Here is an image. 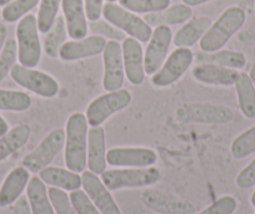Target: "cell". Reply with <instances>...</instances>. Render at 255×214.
<instances>
[{
    "instance_id": "cell-16",
    "label": "cell",
    "mask_w": 255,
    "mask_h": 214,
    "mask_svg": "<svg viewBox=\"0 0 255 214\" xmlns=\"http://www.w3.org/2000/svg\"><path fill=\"white\" fill-rule=\"evenodd\" d=\"M123 63L128 80L133 85L143 84L145 80V66H144V51L140 41L136 39L125 38L122 44Z\"/></svg>"
},
{
    "instance_id": "cell-2",
    "label": "cell",
    "mask_w": 255,
    "mask_h": 214,
    "mask_svg": "<svg viewBox=\"0 0 255 214\" xmlns=\"http://www.w3.org/2000/svg\"><path fill=\"white\" fill-rule=\"evenodd\" d=\"M245 19L247 15L242 8L239 6L228 8L200 39V50L204 53H214L224 48L230 38L244 25Z\"/></svg>"
},
{
    "instance_id": "cell-28",
    "label": "cell",
    "mask_w": 255,
    "mask_h": 214,
    "mask_svg": "<svg viewBox=\"0 0 255 214\" xmlns=\"http://www.w3.org/2000/svg\"><path fill=\"white\" fill-rule=\"evenodd\" d=\"M197 60L200 64H214V65L224 66V68L239 70L247 64V58L243 53L233 50H218L214 53H204L197 56Z\"/></svg>"
},
{
    "instance_id": "cell-46",
    "label": "cell",
    "mask_w": 255,
    "mask_h": 214,
    "mask_svg": "<svg viewBox=\"0 0 255 214\" xmlns=\"http://www.w3.org/2000/svg\"><path fill=\"white\" fill-rule=\"evenodd\" d=\"M13 0H0V6H6L9 3H11Z\"/></svg>"
},
{
    "instance_id": "cell-31",
    "label": "cell",
    "mask_w": 255,
    "mask_h": 214,
    "mask_svg": "<svg viewBox=\"0 0 255 214\" xmlns=\"http://www.w3.org/2000/svg\"><path fill=\"white\" fill-rule=\"evenodd\" d=\"M61 6V0H40L38 13V28L43 34H48L53 28L56 18H58L59 9Z\"/></svg>"
},
{
    "instance_id": "cell-33",
    "label": "cell",
    "mask_w": 255,
    "mask_h": 214,
    "mask_svg": "<svg viewBox=\"0 0 255 214\" xmlns=\"http://www.w3.org/2000/svg\"><path fill=\"white\" fill-rule=\"evenodd\" d=\"M119 5L131 13L150 14L165 10L170 0H119Z\"/></svg>"
},
{
    "instance_id": "cell-8",
    "label": "cell",
    "mask_w": 255,
    "mask_h": 214,
    "mask_svg": "<svg viewBox=\"0 0 255 214\" xmlns=\"http://www.w3.org/2000/svg\"><path fill=\"white\" fill-rule=\"evenodd\" d=\"M64 146H65V129L56 128L41 140L40 144L33 152L24 157L23 167H25L31 173H39L44 168L50 166Z\"/></svg>"
},
{
    "instance_id": "cell-13",
    "label": "cell",
    "mask_w": 255,
    "mask_h": 214,
    "mask_svg": "<svg viewBox=\"0 0 255 214\" xmlns=\"http://www.w3.org/2000/svg\"><path fill=\"white\" fill-rule=\"evenodd\" d=\"M103 63H104V75H103V88L105 92H114L122 89L124 84V63H123L122 45L117 40L107 41L103 50Z\"/></svg>"
},
{
    "instance_id": "cell-37",
    "label": "cell",
    "mask_w": 255,
    "mask_h": 214,
    "mask_svg": "<svg viewBox=\"0 0 255 214\" xmlns=\"http://www.w3.org/2000/svg\"><path fill=\"white\" fill-rule=\"evenodd\" d=\"M70 201H72L73 207L78 214H102L99 209L95 207L92 199L88 197L84 189H75L72 191L69 194Z\"/></svg>"
},
{
    "instance_id": "cell-6",
    "label": "cell",
    "mask_w": 255,
    "mask_h": 214,
    "mask_svg": "<svg viewBox=\"0 0 255 214\" xmlns=\"http://www.w3.org/2000/svg\"><path fill=\"white\" fill-rule=\"evenodd\" d=\"M103 16L108 23L117 26L123 33L136 39L140 43H148L153 34V29L144 19L139 18L136 14L127 10L123 6L115 5L114 3H107L103 6Z\"/></svg>"
},
{
    "instance_id": "cell-47",
    "label": "cell",
    "mask_w": 255,
    "mask_h": 214,
    "mask_svg": "<svg viewBox=\"0 0 255 214\" xmlns=\"http://www.w3.org/2000/svg\"><path fill=\"white\" fill-rule=\"evenodd\" d=\"M250 203H252L253 207H255V189L252 194V198H250Z\"/></svg>"
},
{
    "instance_id": "cell-17",
    "label": "cell",
    "mask_w": 255,
    "mask_h": 214,
    "mask_svg": "<svg viewBox=\"0 0 255 214\" xmlns=\"http://www.w3.org/2000/svg\"><path fill=\"white\" fill-rule=\"evenodd\" d=\"M105 45H107V39L103 36H85L80 40L67 41L60 48L59 58L63 61H75L80 59L92 58V56L102 54Z\"/></svg>"
},
{
    "instance_id": "cell-4",
    "label": "cell",
    "mask_w": 255,
    "mask_h": 214,
    "mask_svg": "<svg viewBox=\"0 0 255 214\" xmlns=\"http://www.w3.org/2000/svg\"><path fill=\"white\" fill-rule=\"evenodd\" d=\"M39 33L38 19L33 14L24 16L16 26L18 59L19 63L26 68H35L40 63L41 43Z\"/></svg>"
},
{
    "instance_id": "cell-34",
    "label": "cell",
    "mask_w": 255,
    "mask_h": 214,
    "mask_svg": "<svg viewBox=\"0 0 255 214\" xmlns=\"http://www.w3.org/2000/svg\"><path fill=\"white\" fill-rule=\"evenodd\" d=\"M40 0H13L11 3L4 6L3 13H1L3 20L5 23H16L28 15V13L38 6Z\"/></svg>"
},
{
    "instance_id": "cell-23",
    "label": "cell",
    "mask_w": 255,
    "mask_h": 214,
    "mask_svg": "<svg viewBox=\"0 0 255 214\" xmlns=\"http://www.w3.org/2000/svg\"><path fill=\"white\" fill-rule=\"evenodd\" d=\"M39 177L48 186L56 187L64 191L72 192L82 187V176H79V173L60 167H46L39 172Z\"/></svg>"
},
{
    "instance_id": "cell-20",
    "label": "cell",
    "mask_w": 255,
    "mask_h": 214,
    "mask_svg": "<svg viewBox=\"0 0 255 214\" xmlns=\"http://www.w3.org/2000/svg\"><path fill=\"white\" fill-rule=\"evenodd\" d=\"M193 78L199 83L213 87H232L238 78L234 69L214 65V64H199L193 69Z\"/></svg>"
},
{
    "instance_id": "cell-29",
    "label": "cell",
    "mask_w": 255,
    "mask_h": 214,
    "mask_svg": "<svg viewBox=\"0 0 255 214\" xmlns=\"http://www.w3.org/2000/svg\"><path fill=\"white\" fill-rule=\"evenodd\" d=\"M67 36L68 29L67 24H65V19H64V16H58L53 28L49 30L45 39H44V51L46 53V55L50 56V58L59 56L60 48L67 43L65 41Z\"/></svg>"
},
{
    "instance_id": "cell-39",
    "label": "cell",
    "mask_w": 255,
    "mask_h": 214,
    "mask_svg": "<svg viewBox=\"0 0 255 214\" xmlns=\"http://www.w3.org/2000/svg\"><path fill=\"white\" fill-rule=\"evenodd\" d=\"M90 29H92L93 33H95V35H100L103 38H109L112 40H124L125 39V33H123L120 29H118L117 26L112 25L110 23H108L107 20H95L90 21Z\"/></svg>"
},
{
    "instance_id": "cell-43",
    "label": "cell",
    "mask_w": 255,
    "mask_h": 214,
    "mask_svg": "<svg viewBox=\"0 0 255 214\" xmlns=\"http://www.w3.org/2000/svg\"><path fill=\"white\" fill-rule=\"evenodd\" d=\"M6 35H8V29L3 23H0V53L6 43Z\"/></svg>"
},
{
    "instance_id": "cell-10",
    "label": "cell",
    "mask_w": 255,
    "mask_h": 214,
    "mask_svg": "<svg viewBox=\"0 0 255 214\" xmlns=\"http://www.w3.org/2000/svg\"><path fill=\"white\" fill-rule=\"evenodd\" d=\"M194 60V54L190 48H176L166 58L161 68L151 78L154 87L166 88L175 84L185 74Z\"/></svg>"
},
{
    "instance_id": "cell-21",
    "label": "cell",
    "mask_w": 255,
    "mask_h": 214,
    "mask_svg": "<svg viewBox=\"0 0 255 214\" xmlns=\"http://www.w3.org/2000/svg\"><path fill=\"white\" fill-rule=\"evenodd\" d=\"M30 181V172L25 167L14 168L0 188V207H8L21 197Z\"/></svg>"
},
{
    "instance_id": "cell-48",
    "label": "cell",
    "mask_w": 255,
    "mask_h": 214,
    "mask_svg": "<svg viewBox=\"0 0 255 214\" xmlns=\"http://www.w3.org/2000/svg\"><path fill=\"white\" fill-rule=\"evenodd\" d=\"M108 3H115V1H118V0H107Z\"/></svg>"
},
{
    "instance_id": "cell-5",
    "label": "cell",
    "mask_w": 255,
    "mask_h": 214,
    "mask_svg": "<svg viewBox=\"0 0 255 214\" xmlns=\"http://www.w3.org/2000/svg\"><path fill=\"white\" fill-rule=\"evenodd\" d=\"M229 107L210 103H184L176 109V119L190 124H225L233 120Z\"/></svg>"
},
{
    "instance_id": "cell-27",
    "label": "cell",
    "mask_w": 255,
    "mask_h": 214,
    "mask_svg": "<svg viewBox=\"0 0 255 214\" xmlns=\"http://www.w3.org/2000/svg\"><path fill=\"white\" fill-rule=\"evenodd\" d=\"M30 134V125L19 124L9 130L3 137H0V162L5 161L8 157L23 148L28 143Z\"/></svg>"
},
{
    "instance_id": "cell-12",
    "label": "cell",
    "mask_w": 255,
    "mask_h": 214,
    "mask_svg": "<svg viewBox=\"0 0 255 214\" xmlns=\"http://www.w3.org/2000/svg\"><path fill=\"white\" fill-rule=\"evenodd\" d=\"M171 39L173 33L168 25H160L154 29L144 53V66L146 74L154 75L161 68L168 58Z\"/></svg>"
},
{
    "instance_id": "cell-9",
    "label": "cell",
    "mask_w": 255,
    "mask_h": 214,
    "mask_svg": "<svg viewBox=\"0 0 255 214\" xmlns=\"http://www.w3.org/2000/svg\"><path fill=\"white\" fill-rule=\"evenodd\" d=\"M14 82L24 89L43 98H54L59 93V83L44 71L15 64L10 71Z\"/></svg>"
},
{
    "instance_id": "cell-22",
    "label": "cell",
    "mask_w": 255,
    "mask_h": 214,
    "mask_svg": "<svg viewBox=\"0 0 255 214\" xmlns=\"http://www.w3.org/2000/svg\"><path fill=\"white\" fill-rule=\"evenodd\" d=\"M212 20L207 16H198L181 26L174 35V44L176 48H190L195 45L212 26Z\"/></svg>"
},
{
    "instance_id": "cell-14",
    "label": "cell",
    "mask_w": 255,
    "mask_h": 214,
    "mask_svg": "<svg viewBox=\"0 0 255 214\" xmlns=\"http://www.w3.org/2000/svg\"><path fill=\"white\" fill-rule=\"evenodd\" d=\"M82 187L93 203L95 204L102 214H123L119 206L110 194L109 189L105 187L98 174L90 171L82 173Z\"/></svg>"
},
{
    "instance_id": "cell-38",
    "label": "cell",
    "mask_w": 255,
    "mask_h": 214,
    "mask_svg": "<svg viewBox=\"0 0 255 214\" xmlns=\"http://www.w3.org/2000/svg\"><path fill=\"white\" fill-rule=\"evenodd\" d=\"M237 199L232 196H223L213 202L210 206L195 214H233L237 209Z\"/></svg>"
},
{
    "instance_id": "cell-45",
    "label": "cell",
    "mask_w": 255,
    "mask_h": 214,
    "mask_svg": "<svg viewBox=\"0 0 255 214\" xmlns=\"http://www.w3.org/2000/svg\"><path fill=\"white\" fill-rule=\"evenodd\" d=\"M8 132H9V124L6 123V120L0 115V137H3V135L6 134Z\"/></svg>"
},
{
    "instance_id": "cell-41",
    "label": "cell",
    "mask_w": 255,
    "mask_h": 214,
    "mask_svg": "<svg viewBox=\"0 0 255 214\" xmlns=\"http://www.w3.org/2000/svg\"><path fill=\"white\" fill-rule=\"evenodd\" d=\"M85 13L89 21L99 20L103 14L104 0H84Z\"/></svg>"
},
{
    "instance_id": "cell-18",
    "label": "cell",
    "mask_w": 255,
    "mask_h": 214,
    "mask_svg": "<svg viewBox=\"0 0 255 214\" xmlns=\"http://www.w3.org/2000/svg\"><path fill=\"white\" fill-rule=\"evenodd\" d=\"M61 9L67 24L68 35L73 40L84 39L89 29L84 0H61Z\"/></svg>"
},
{
    "instance_id": "cell-1",
    "label": "cell",
    "mask_w": 255,
    "mask_h": 214,
    "mask_svg": "<svg viewBox=\"0 0 255 214\" xmlns=\"http://www.w3.org/2000/svg\"><path fill=\"white\" fill-rule=\"evenodd\" d=\"M88 120L83 113H73L65 125L64 161L68 169L83 173L88 159Z\"/></svg>"
},
{
    "instance_id": "cell-42",
    "label": "cell",
    "mask_w": 255,
    "mask_h": 214,
    "mask_svg": "<svg viewBox=\"0 0 255 214\" xmlns=\"http://www.w3.org/2000/svg\"><path fill=\"white\" fill-rule=\"evenodd\" d=\"M13 214H33L29 204L28 197H20L18 201L14 203Z\"/></svg>"
},
{
    "instance_id": "cell-35",
    "label": "cell",
    "mask_w": 255,
    "mask_h": 214,
    "mask_svg": "<svg viewBox=\"0 0 255 214\" xmlns=\"http://www.w3.org/2000/svg\"><path fill=\"white\" fill-rule=\"evenodd\" d=\"M18 59V41L14 39H8L0 53V82H3L11 69L15 65Z\"/></svg>"
},
{
    "instance_id": "cell-30",
    "label": "cell",
    "mask_w": 255,
    "mask_h": 214,
    "mask_svg": "<svg viewBox=\"0 0 255 214\" xmlns=\"http://www.w3.org/2000/svg\"><path fill=\"white\" fill-rule=\"evenodd\" d=\"M31 97L19 90L0 89V110L25 112L31 107Z\"/></svg>"
},
{
    "instance_id": "cell-19",
    "label": "cell",
    "mask_w": 255,
    "mask_h": 214,
    "mask_svg": "<svg viewBox=\"0 0 255 214\" xmlns=\"http://www.w3.org/2000/svg\"><path fill=\"white\" fill-rule=\"evenodd\" d=\"M107 164L104 128L102 125L90 127L88 132V168L90 172L99 176L107 169Z\"/></svg>"
},
{
    "instance_id": "cell-44",
    "label": "cell",
    "mask_w": 255,
    "mask_h": 214,
    "mask_svg": "<svg viewBox=\"0 0 255 214\" xmlns=\"http://www.w3.org/2000/svg\"><path fill=\"white\" fill-rule=\"evenodd\" d=\"M183 1V4H185V5L188 6H198V5H202V4H205V3H209V1H212V0H181Z\"/></svg>"
},
{
    "instance_id": "cell-24",
    "label": "cell",
    "mask_w": 255,
    "mask_h": 214,
    "mask_svg": "<svg viewBox=\"0 0 255 214\" xmlns=\"http://www.w3.org/2000/svg\"><path fill=\"white\" fill-rule=\"evenodd\" d=\"M26 197L33 214H55L48 189L40 177H31L26 187Z\"/></svg>"
},
{
    "instance_id": "cell-11",
    "label": "cell",
    "mask_w": 255,
    "mask_h": 214,
    "mask_svg": "<svg viewBox=\"0 0 255 214\" xmlns=\"http://www.w3.org/2000/svg\"><path fill=\"white\" fill-rule=\"evenodd\" d=\"M158 153L144 147H115L107 152V163L124 168H146L158 162Z\"/></svg>"
},
{
    "instance_id": "cell-36",
    "label": "cell",
    "mask_w": 255,
    "mask_h": 214,
    "mask_svg": "<svg viewBox=\"0 0 255 214\" xmlns=\"http://www.w3.org/2000/svg\"><path fill=\"white\" fill-rule=\"evenodd\" d=\"M48 193L56 214H78L73 207L70 197L64 189L50 187L48 189Z\"/></svg>"
},
{
    "instance_id": "cell-15",
    "label": "cell",
    "mask_w": 255,
    "mask_h": 214,
    "mask_svg": "<svg viewBox=\"0 0 255 214\" xmlns=\"http://www.w3.org/2000/svg\"><path fill=\"white\" fill-rule=\"evenodd\" d=\"M141 201L148 208L160 214H194V206L188 201L155 189H148L141 194Z\"/></svg>"
},
{
    "instance_id": "cell-26",
    "label": "cell",
    "mask_w": 255,
    "mask_h": 214,
    "mask_svg": "<svg viewBox=\"0 0 255 214\" xmlns=\"http://www.w3.org/2000/svg\"><path fill=\"white\" fill-rule=\"evenodd\" d=\"M234 87L242 114L248 119L255 118V87L249 75L247 73H239Z\"/></svg>"
},
{
    "instance_id": "cell-7",
    "label": "cell",
    "mask_w": 255,
    "mask_h": 214,
    "mask_svg": "<svg viewBox=\"0 0 255 214\" xmlns=\"http://www.w3.org/2000/svg\"><path fill=\"white\" fill-rule=\"evenodd\" d=\"M131 100L133 97L128 89H118L99 95L87 108L85 117L88 124L90 127H99L113 114L129 107Z\"/></svg>"
},
{
    "instance_id": "cell-40",
    "label": "cell",
    "mask_w": 255,
    "mask_h": 214,
    "mask_svg": "<svg viewBox=\"0 0 255 214\" xmlns=\"http://www.w3.org/2000/svg\"><path fill=\"white\" fill-rule=\"evenodd\" d=\"M235 183L242 189L252 188L255 186V158L239 172Z\"/></svg>"
},
{
    "instance_id": "cell-25",
    "label": "cell",
    "mask_w": 255,
    "mask_h": 214,
    "mask_svg": "<svg viewBox=\"0 0 255 214\" xmlns=\"http://www.w3.org/2000/svg\"><path fill=\"white\" fill-rule=\"evenodd\" d=\"M193 15V10L190 6L185 4H175L173 6H169L165 10L158 11V13L145 14L144 20L150 26H160V25H178V24L186 23Z\"/></svg>"
},
{
    "instance_id": "cell-3",
    "label": "cell",
    "mask_w": 255,
    "mask_h": 214,
    "mask_svg": "<svg viewBox=\"0 0 255 214\" xmlns=\"http://www.w3.org/2000/svg\"><path fill=\"white\" fill-rule=\"evenodd\" d=\"M100 179L109 191L141 188V187H149L158 183L160 179V171L155 167L109 169V171L105 169L100 174Z\"/></svg>"
},
{
    "instance_id": "cell-32",
    "label": "cell",
    "mask_w": 255,
    "mask_h": 214,
    "mask_svg": "<svg viewBox=\"0 0 255 214\" xmlns=\"http://www.w3.org/2000/svg\"><path fill=\"white\" fill-rule=\"evenodd\" d=\"M233 158L243 159L247 158L255 152V124L240 133L230 146Z\"/></svg>"
}]
</instances>
